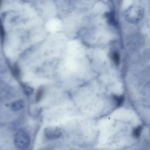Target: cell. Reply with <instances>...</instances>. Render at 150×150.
Instances as JSON below:
<instances>
[{
  "mask_svg": "<svg viewBox=\"0 0 150 150\" xmlns=\"http://www.w3.org/2000/svg\"><path fill=\"white\" fill-rule=\"evenodd\" d=\"M144 15L143 8L139 6H133L127 9L125 13L127 20L132 23H138L142 19Z\"/></svg>",
  "mask_w": 150,
  "mask_h": 150,
  "instance_id": "obj_1",
  "label": "cell"
},
{
  "mask_svg": "<svg viewBox=\"0 0 150 150\" xmlns=\"http://www.w3.org/2000/svg\"><path fill=\"white\" fill-rule=\"evenodd\" d=\"M30 142L29 135L23 130L18 131L14 137V144L20 149L23 150L27 148L29 146Z\"/></svg>",
  "mask_w": 150,
  "mask_h": 150,
  "instance_id": "obj_2",
  "label": "cell"
},
{
  "mask_svg": "<svg viewBox=\"0 0 150 150\" xmlns=\"http://www.w3.org/2000/svg\"><path fill=\"white\" fill-rule=\"evenodd\" d=\"M46 138L48 140H53L60 138L62 135L61 129L57 127H48L44 130Z\"/></svg>",
  "mask_w": 150,
  "mask_h": 150,
  "instance_id": "obj_3",
  "label": "cell"
},
{
  "mask_svg": "<svg viewBox=\"0 0 150 150\" xmlns=\"http://www.w3.org/2000/svg\"><path fill=\"white\" fill-rule=\"evenodd\" d=\"M24 106V101L22 100H20L16 101L12 104L11 108L13 111H18L23 108Z\"/></svg>",
  "mask_w": 150,
  "mask_h": 150,
  "instance_id": "obj_4",
  "label": "cell"
},
{
  "mask_svg": "<svg viewBox=\"0 0 150 150\" xmlns=\"http://www.w3.org/2000/svg\"><path fill=\"white\" fill-rule=\"evenodd\" d=\"M106 16L108 20V22L110 24L114 26L117 25L118 23L113 13L110 12L107 13L106 14Z\"/></svg>",
  "mask_w": 150,
  "mask_h": 150,
  "instance_id": "obj_5",
  "label": "cell"
},
{
  "mask_svg": "<svg viewBox=\"0 0 150 150\" xmlns=\"http://www.w3.org/2000/svg\"><path fill=\"white\" fill-rule=\"evenodd\" d=\"M111 57L115 64L118 65L120 62V55L119 53L116 51H114L111 54Z\"/></svg>",
  "mask_w": 150,
  "mask_h": 150,
  "instance_id": "obj_6",
  "label": "cell"
},
{
  "mask_svg": "<svg viewBox=\"0 0 150 150\" xmlns=\"http://www.w3.org/2000/svg\"><path fill=\"white\" fill-rule=\"evenodd\" d=\"M12 72L15 77H18L20 76L21 71L17 64H15L13 67L12 69Z\"/></svg>",
  "mask_w": 150,
  "mask_h": 150,
  "instance_id": "obj_7",
  "label": "cell"
},
{
  "mask_svg": "<svg viewBox=\"0 0 150 150\" xmlns=\"http://www.w3.org/2000/svg\"><path fill=\"white\" fill-rule=\"evenodd\" d=\"M113 97L116 101L117 107H120L123 103L124 97L123 95L119 96L114 95Z\"/></svg>",
  "mask_w": 150,
  "mask_h": 150,
  "instance_id": "obj_8",
  "label": "cell"
},
{
  "mask_svg": "<svg viewBox=\"0 0 150 150\" xmlns=\"http://www.w3.org/2000/svg\"><path fill=\"white\" fill-rule=\"evenodd\" d=\"M43 88L42 87L39 88L37 91L36 96V100L37 102H39L41 100L43 96Z\"/></svg>",
  "mask_w": 150,
  "mask_h": 150,
  "instance_id": "obj_9",
  "label": "cell"
},
{
  "mask_svg": "<svg viewBox=\"0 0 150 150\" xmlns=\"http://www.w3.org/2000/svg\"><path fill=\"white\" fill-rule=\"evenodd\" d=\"M142 130V127L141 126H139L135 129L133 131V135L136 137H138L140 135Z\"/></svg>",
  "mask_w": 150,
  "mask_h": 150,
  "instance_id": "obj_10",
  "label": "cell"
},
{
  "mask_svg": "<svg viewBox=\"0 0 150 150\" xmlns=\"http://www.w3.org/2000/svg\"><path fill=\"white\" fill-rule=\"evenodd\" d=\"M24 88L26 93L27 95H30L33 93L32 89L27 86H24Z\"/></svg>",
  "mask_w": 150,
  "mask_h": 150,
  "instance_id": "obj_11",
  "label": "cell"
},
{
  "mask_svg": "<svg viewBox=\"0 0 150 150\" xmlns=\"http://www.w3.org/2000/svg\"><path fill=\"white\" fill-rule=\"evenodd\" d=\"M5 35V32L3 26L0 22V36L2 38H3Z\"/></svg>",
  "mask_w": 150,
  "mask_h": 150,
  "instance_id": "obj_12",
  "label": "cell"
}]
</instances>
